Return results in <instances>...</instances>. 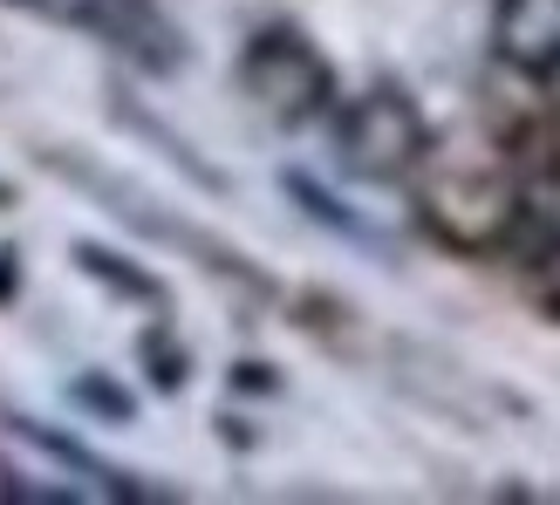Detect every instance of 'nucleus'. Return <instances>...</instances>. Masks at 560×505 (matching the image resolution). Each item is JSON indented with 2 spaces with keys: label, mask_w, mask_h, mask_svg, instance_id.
<instances>
[{
  "label": "nucleus",
  "mask_w": 560,
  "mask_h": 505,
  "mask_svg": "<svg viewBox=\"0 0 560 505\" xmlns=\"http://www.w3.org/2000/svg\"><path fill=\"white\" fill-rule=\"evenodd\" d=\"M109 35H117V42H124V48H130L144 69H172V62H178V48H172V27H164V21H151V8H144V0H130V8H124L117 21H109Z\"/></svg>",
  "instance_id": "6"
},
{
  "label": "nucleus",
  "mask_w": 560,
  "mask_h": 505,
  "mask_svg": "<svg viewBox=\"0 0 560 505\" xmlns=\"http://www.w3.org/2000/svg\"><path fill=\"white\" fill-rule=\"evenodd\" d=\"M520 205V185L499 172V164H438L424 178V219L452 239V246H506Z\"/></svg>",
  "instance_id": "3"
},
{
  "label": "nucleus",
  "mask_w": 560,
  "mask_h": 505,
  "mask_svg": "<svg viewBox=\"0 0 560 505\" xmlns=\"http://www.w3.org/2000/svg\"><path fill=\"white\" fill-rule=\"evenodd\" d=\"M240 90L254 96L273 124H307V117H322V109H328L335 75H328V62L301 35L267 27V35H254L246 55H240Z\"/></svg>",
  "instance_id": "2"
},
{
  "label": "nucleus",
  "mask_w": 560,
  "mask_h": 505,
  "mask_svg": "<svg viewBox=\"0 0 560 505\" xmlns=\"http://www.w3.org/2000/svg\"><path fill=\"white\" fill-rule=\"evenodd\" d=\"M69 397H75V403H90L96 416H109V424H124V416H130V397H124L117 383H103V376H75V383H69Z\"/></svg>",
  "instance_id": "8"
},
{
  "label": "nucleus",
  "mask_w": 560,
  "mask_h": 505,
  "mask_svg": "<svg viewBox=\"0 0 560 505\" xmlns=\"http://www.w3.org/2000/svg\"><path fill=\"white\" fill-rule=\"evenodd\" d=\"M335 157H342L349 178L389 185V178H410L417 164L431 157V130H424V117H417V103L404 90H370L335 124Z\"/></svg>",
  "instance_id": "1"
},
{
  "label": "nucleus",
  "mask_w": 560,
  "mask_h": 505,
  "mask_svg": "<svg viewBox=\"0 0 560 505\" xmlns=\"http://www.w3.org/2000/svg\"><path fill=\"white\" fill-rule=\"evenodd\" d=\"M14 8L42 14L55 27H90V21H103V0H14Z\"/></svg>",
  "instance_id": "9"
},
{
  "label": "nucleus",
  "mask_w": 560,
  "mask_h": 505,
  "mask_svg": "<svg viewBox=\"0 0 560 505\" xmlns=\"http://www.w3.org/2000/svg\"><path fill=\"white\" fill-rule=\"evenodd\" d=\"M8 199H14V191H8V185H0V205H8Z\"/></svg>",
  "instance_id": "10"
},
{
  "label": "nucleus",
  "mask_w": 560,
  "mask_h": 505,
  "mask_svg": "<svg viewBox=\"0 0 560 505\" xmlns=\"http://www.w3.org/2000/svg\"><path fill=\"white\" fill-rule=\"evenodd\" d=\"M75 267L90 273V280H103V287H117V294H130V301H164V287L151 273H137V267H124L117 252H103V246H75Z\"/></svg>",
  "instance_id": "7"
},
{
  "label": "nucleus",
  "mask_w": 560,
  "mask_h": 505,
  "mask_svg": "<svg viewBox=\"0 0 560 505\" xmlns=\"http://www.w3.org/2000/svg\"><path fill=\"white\" fill-rule=\"evenodd\" d=\"M506 246L520 252V260H553V252H560V185L520 191L513 226H506Z\"/></svg>",
  "instance_id": "5"
},
{
  "label": "nucleus",
  "mask_w": 560,
  "mask_h": 505,
  "mask_svg": "<svg viewBox=\"0 0 560 505\" xmlns=\"http://www.w3.org/2000/svg\"><path fill=\"white\" fill-rule=\"evenodd\" d=\"M499 55L520 75H560V0H499Z\"/></svg>",
  "instance_id": "4"
}]
</instances>
